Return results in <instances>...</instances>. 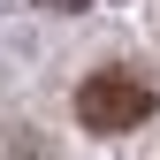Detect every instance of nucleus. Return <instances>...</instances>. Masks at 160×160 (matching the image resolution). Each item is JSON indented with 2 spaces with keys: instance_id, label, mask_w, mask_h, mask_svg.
<instances>
[{
  "instance_id": "nucleus-1",
  "label": "nucleus",
  "mask_w": 160,
  "mask_h": 160,
  "mask_svg": "<svg viewBox=\"0 0 160 160\" xmlns=\"http://www.w3.org/2000/svg\"><path fill=\"white\" fill-rule=\"evenodd\" d=\"M152 107H160V92L137 69H99V76L76 84V122H84L92 137H122L137 122H152Z\"/></svg>"
},
{
  "instance_id": "nucleus-2",
  "label": "nucleus",
  "mask_w": 160,
  "mask_h": 160,
  "mask_svg": "<svg viewBox=\"0 0 160 160\" xmlns=\"http://www.w3.org/2000/svg\"><path fill=\"white\" fill-rule=\"evenodd\" d=\"M38 8H84V0H38Z\"/></svg>"
}]
</instances>
